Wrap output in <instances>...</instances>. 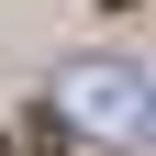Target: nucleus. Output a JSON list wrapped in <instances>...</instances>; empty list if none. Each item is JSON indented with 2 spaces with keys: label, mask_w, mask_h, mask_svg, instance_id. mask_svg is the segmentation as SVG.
<instances>
[{
  "label": "nucleus",
  "mask_w": 156,
  "mask_h": 156,
  "mask_svg": "<svg viewBox=\"0 0 156 156\" xmlns=\"http://www.w3.org/2000/svg\"><path fill=\"white\" fill-rule=\"evenodd\" d=\"M56 123L89 145H156V89L112 56H78V67H56Z\"/></svg>",
  "instance_id": "f257e3e1"
},
{
  "label": "nucleus",
  "mask_w": 156,
  "mask_h": 156,
  "mask_svg": "<svg viewBox=\"0 0 156 156\" xmlns=\"http://www.w3.org/2000/svg\"><path fill=\"white\" fill-rule=\"evenodd\" d=\"M0 156H11V145H0Z\"/></svg>",
  "instance_id": "f03ea898"
}]
</instances>
